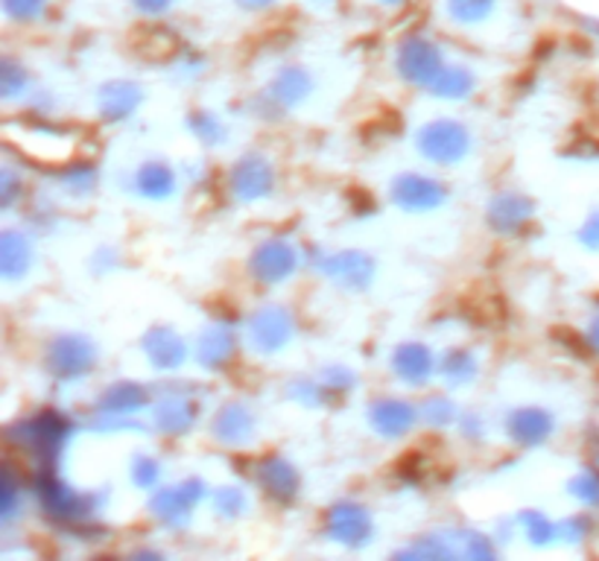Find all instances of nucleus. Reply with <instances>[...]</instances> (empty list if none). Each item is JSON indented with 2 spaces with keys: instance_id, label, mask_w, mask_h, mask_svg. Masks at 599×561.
I'll return each instance as SVG.
<instances>
[]
</instances>
